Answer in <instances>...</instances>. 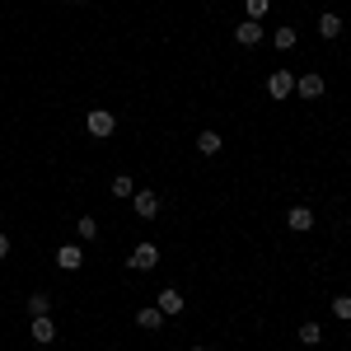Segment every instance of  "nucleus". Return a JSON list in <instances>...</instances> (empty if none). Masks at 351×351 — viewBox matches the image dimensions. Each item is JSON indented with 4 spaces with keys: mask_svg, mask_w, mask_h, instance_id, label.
<instances>
[{
    "mask_svg": "<svg viewBox=\"0 0 351 351\" xmlns=\"http://www.w3.org/2000/svg\"><path fill=\"white\" fill-rule=\"evenodd\" d=\"M295 94V71H286V66H276V71H267V99H291Z\"/></svg>",
    "mask_w": 351,
    "mask_h": 351,
    "instance_id": "nucleus-1",
    "label": "nucleus"
},
{
    "mask_svg": "<svg viewBox=\"0 0 351 351\" xmlns=\"http://www.w3.org/2000/svg\"><path fill=\"white\" fill-rule=\"evenodd\" d=\"M84 132L94 136V141H108V136L117 132V117H112L108 108H89V117H84Z\"/></svg>",
    "mask_w": 351,
    "mask_h": 351,
    "instance_id": "nucleus-2",
    "label": "nucleus"
},
{
    "mask_svg": "<svg viewBox=\"0 0 351 351\" xmlns=\"http://www.w3.org/2000/svg\"><path fill=\"white\" fill-rule=\"evenodd\" d=\"M127 267H132V271H155V267H160V248H155L150 239L136 243L132 253H127Z\"/></svg>",
    "mask_w": 351,
    "mask_h": 351,
    "instance_id": "nucleus-3",
    "label": "nucleus"
},
{
    "mask_svg": "<svg viewBox=\"0 0 351 351\" xmlns=\"http://www.w3.org/2000/svg\"><path fill=\"white\" fill-rule=\"evenodd\" d=\"M52 263L61 271H80L84 267V248H80V243H61V248L52 253Z\"/></svg>",
    "mask_w": 351,
    "mask_h": 351,
    "instance_id": "nucleus-4",
    "label": "nucleus"
},
{
    "mask_svg": "<svg viewBox=\"0 0 351 351\" xmlns=\"http://www.w3.org/2000/svg\"><path fill=\"white\" fill-rule=\"evenodd\" d=\"M132 211H136V220H155L160 216V197L145 188V192H132Z\"/></svg>",
    "mask_w": 351,
    "mask_h": 351,
    "instance_id": "nucleus-5",
    "label": "nucleus"
},
{
    "mask_svg": "<svg viewBox=\"0 0 351 351\" xmlns=\"http://www.w3.org/2000/svg\"><path fill=\"white\" fill-rule=\"evenodd\" d=\"M324 75H319V71H304V75H295V94L300 99H324Z\"/></svg>",
    "mask_w": 351,
    "mask_h": 351,
    "instance_id": "nucleus-6",
    "label": "nucleus"
},
{
    "mask_svg": "<svg viewBox=\"0 0 351 351\" xmlns=\"http://www.w3.org/2000/svg\"><path fill=\"white\" fill-rule=\"evenodd\" d=\"M155 304H160V309H164V319H169V314H183V309H188V295H183L178 286H164Z\"/></svg>",
    "mask_w": 351,
    "mask_h": 351,
    "instance_id": "nucleus-7",
    "label": "nucleus"
},
{
    "mask_svg": "<svg viewBox=\"0 0 351 351\" xmlns=\"http://www.w3.org/2000/svg\"><path fill=\"white\" fill-rule=\"evenodd\" d=\"M28 337H33L38 347H47V342H56V324H52V314L33 319V324H28Z\"/></svg>",
    "mask_w": 351,
    "mask_h": 351,
    "instance_id": "nucleus-8",
    "label": "nucleus"
},
{
    "mask_svg": "<svg viewBox=\"0 0 351 351\" xmlns=\"http://www.w3.org/2000/svg\"><path fill=\"white\" fill-rule=\"evenodd\" d=\"M234 43H243V47H258V43H263V24H258V19H243V24H234Z\"/></svg>",
    "mask_w": 351,
    "mask_h": 351,
    "instance_id": "nucleus-9",
    "label": "nucleus"
},
{
    "mask_svg": "<svg viewBox=\"0 0 351 351\" xmlns=\"http://www.w3.org/2000/svg\"><path fill=\"white\" fill-rule=\"evenodd\" d=\"M136 328H145V332H160V328H164V309H160V304H145V309H136Z\"/></svg>",
    "mask_w": 351,
    "mask_h": 351,
    "instance_id": "nucleus-10",
    "label": "nucleus"
},
{
    "mask_svg": "<svg viewBox=\"0 0 351 351\" xmlns=\"http://www.w3.org/2000/svg\"><path fill=\"white\" fill-rule=\"evenodd\" d=\"M286 230H295V234L314 230V211H309V206H291V211H286Z\"/></svg>",
    "mask_w": 351,
    "mask_h": 351,
    "instance_id": "nucleus-11",
    "label": "nucleus"
},
{
    "mask_svg": "<svg viewBox=\"0 0 351 351\" xmlns=\"http://www.w3.org/2000/svg\"><path fill=\"white\" fill-rule=\"evenodd\" d=\"M295 43H300V28L295 24H281L276 33H271V47H276V52H295Z\"/></svg>",
    "mask_w": 351,
    "mask_h": 351,
    "instance_id": "nucleus-12",
    "label": "nucleus"
},
{
    "mask_svg": "<svg viewBox=\"0 0 351 351\" xmlns=\"http://www.w3.org/2000/svg\"><path fill=\"white\" fill-rule=\"evenodd\" d=\"M319 38H328V43H332V38H342V14H337V10L319 14Z\"/></svg>",
    "mask_w": 351,
    "mask_h": 351,
    "instance_id": "nucleus-13",
    "label": "nucleus"
},
{
    "mask_svg": "<svg viewBox=\"0 0 351 351\" xmlns=\"http://www.w3.org/2000/svg\"><path fill=\"white\" fill-rule=\"evenodd\" d=\"M220 145H225V136H220V132H211V127L197 132V150H202V155H220Z\"/></svg>",
    "mask_w": 351,
    "mask_h": 351,
    "instance_id": "nucleus-14",
    "label": "nucleus"
},
{
    "mask_svg": "<svg viewBox=\"0 0 351 351\" xmlns=\"http://www.w3.org/2000/svg\"><path fill=\"white\" fill-rule=\"evenodd\" d=\"M28 314H33V319L52 314V295H47V291H33V295H28Z\"/></svg>",
    "mask_w": 351,
    "mask_h": 351,
    "instance_id": "nucleus-15",
    "label": "nucleus"
},
{
    "mask_svg": "<svg viewBox=\"0 0 351 351\" xmlns=\"http://www.w3.org/2000/svg\"><path fill=\"white\" fill-rule=\"evenodd\" d=\"M75 234H80L84 243H94V239H99V220H94V216H75Z\"/></svg>",
    "mask_w": 351,
    "mask_h": 351,
    "instance_id": "nucleus-16",
    "label": "nucleus"
},
{
    "mask_svg": "<svg viewBox=\"0 0 351 351\" xmlns=\"http://www.w3.org/2000/svg\"><path fill=\"white\" fill-rule=\"evenodd\" d=\"M300 342H304V347H319V342H324V328L314 324V319H304V324H300Z\"/></svg>",
    "mask_w": 351,
    "mask_h": 351,
    "instance_id": "nucleus-17",
    "label": "nucleus"
},
{
    "mask_svg": "<svg viewBox=\"0 0 351 351\" xmlns=\"http://www.w3.org/2000/svg\"><path fill=\"white\" fill-rule=\"evenodd\" d=\"M132 192H136L132 173H112V197H132Z\"/></svg>",
    "mask_w": 351,
    "mask_h": 351,
    "instance_id": "nucleus-18",
    "label": "nucleus"
},
{
    "mask_svg": "<svg viewBox=\"0 0 351 351\" xmlns=\"http://www.w3.org/2000/svg\"><path fill=\"white\" fill-rule=\"evenodd\" d=\"M243 10H248V19H267V10H271V0H243Z\"/></svg>",
    "mask_w": 351,
    "mask_h": 351,
    "instance_id": "nucleus-19",
    "label": "nucleus"
},
{
    "mask_svg": "<svg viewBox=\"0 0 351 351\" xmlns=\"http://www.w3.org/2000/svg\"><path fill=\"white\" fill-rule=\"evenodd\" d=\"M332 314H337L342 324H351V295H332Z\"/></svg>",
    "mask_w": 351,
    "mask_h": 351,
    "instance_id": "nucleus-20",
    "label": "nucleus"
},
{
    "mask_svg": "<svg viewBox=\"0 0 351 351\" xmlns=\"http://www.w3.org/2000/svg\"><path fill=\"white\" fill-rule=\"evenodd\" d=\"M10 258V234H0V263Z\"/></svg>",
    "mask_w": 351,
    "mask_h": 351,
    "instance_id": "nucleus-21",
    "label": "nucleus"
},
{
    "mask_svg": "<svg viewBox=\"0 0 351 351\" xmlns=\"http://www.w3.org/2000/svg\"><path fill=\"white\" fill-rule=\"evenodd\" d=\"M75 5H89V0H75Z\"/></svg>",
    "mask_w": 351,
    "mask_h": 351,
    "instance_id": "nucleus-22",
    "label": "nucleus"
},
{
    "mask_svg": "<svg viewBox=\"0 0 351 351\" xmlns=\"http://www.w3.org/2000/svg\"><path fill=\"white\" fill-rule=\"evenodd\" d=\"M192 351H206V347H192Z\"/></svg>",
    "mask_w": 351,
    "mask_h": 351,
    "instance_id": "nucleus-23",
    "label": "nucleus"
},
{
    "mask_svg": "<svg viewBox=\"0 0 351 351\" xmlns=\"http://www.w3.org/2000/svg\"><path fill=\"white\" fill-rule=\"evenodd\" d=\"M300 5H304V0H300Z\"/></svg>",
    "mask_w": 351,
    "mask_h": 351,
    "instance_id": "nucleus-24",
    "label": "nucleus"
}]
</instances>
